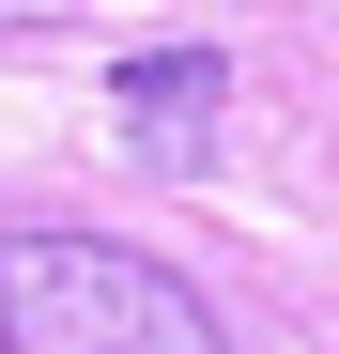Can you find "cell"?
Wrapping results in <instances>:
<instances>
[{"instance_id": "cell-1", "label": "cell", "mask_w": 339, "mask_h": 354, "mask_svg": "<svg viewBox=\"0 0 339 354\" xmlns=\"http://www.w3.org/2000/svg\"><path fill=\"white\" fill-rule=\"evenodd\" d=\"M0 354H232V339L124 231H0Z\"/></svg>"}, {"instance_id": "cell-2", "label": "cell", "mask_w": 339, "mask_h": 354, "mask_svg": "<svg viewBox=\"0 0 339 354\" xmlns=\"http://www.w3.org/2000/svg\"><path fill=\"white\" fill-rule=\"evenodd\" d=\"M108 108H124V139L154 169H201L216 154V108H232V46H139V62L108 77Z\"/></svg>"}]
</instances>
